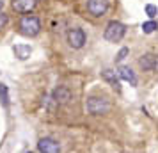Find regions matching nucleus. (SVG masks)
Wrapping results in <instances>:
<instances>
[{"label":"nucleus","instance_id":"7","mask_svg":"<svg viewBox=\"0 0 158 153\" xmlns=\"http://www.w3.org/2000/svg\"><path fill=\"white\" fill-rule=\"evenodd\" d=\"M11 6L16 13H30L36 6V0H13Z\"/></svg>","mask_w":158,"mask_h":153},{"label":"nucleus","instance_id":"5","mask_svg":"<svg viewBox=\"0 0 158 153\" xmlns=\"http://www.w3.org/2000/svg\"><path fill=\"white\" fill-rule=\"evenodd\" d=\"M108 9L107 0H89L87 2V11L93 16H103Z\"/></svg>","mask_w":158,"mask_h":153},{"label":"nucleus","instance_id":"9","mask_svg":"<svg viewBox=\"0 0 158 153\" xmlns=\"http://www.w3.org/2000/svg\"><path fill=\"white\" fill-rule=\"evenodd\" d=\"M101 79L103 80H107L112 87L115 89V91H121V86H119V79H117V75H115V71H112V70H105V71H101Z\"/></svg>","mask_w":158,"mask_h":153},{"label":"nucleus","instance_id":"8","mask_svg":"<svg viewBox=\"0 0 158 153\" xmlns=\"http://www.w3.org/2000/svg\"><path fill=\"white\" fill-rule=\"evenodd\" d=\"M155 62H156V55H153V53H146V55H142L139 59V66L142 68L144 71L155 70Z\"/></svg>","mask_w":158,"mask_h":153},{"label":"nucleus","instance_id":"19","mask_svg":"<svg viewBox=\"0 0 158 153\" xmlns=\"http://www.w3.org/2000/svg\"><path fill=\"white\" fill-rule=\"evenodd\" d=\"M2 7H4V2H2V0H0V11H2Z\"/></svg>","mask_w":158,"mask_h":153},{"label":"nucleus","instance_id":"1","mask_svg":"<svg viewBox=\"0 0 158 153\" xmlns=\"http://www.w3.org/2000/svg\"><path fill=\"white\" fill-rule=\"evenodd\" d=\"M39 30H41V23L36 16L27 15L20 20V32L25 34V36H37Z\"/></svg>","mask_w":158,"mask_h":153},{"label":"nucleus","instance_id":"12","mask_svg":"<svg viewBox=\"0 0 158 153\" xmlns=\"http://www.w3.org/2000/svg\"><path fill=\"white\" fill-rule=\"evenodd\" d=\"M53 100L57 103H68V100H69V89L64 87V86H59L53 91Z\"/></svg>","mask_w":158,"mask_h":153},{"label":"nucleus","instance_id":"14","mask_svg":"<svg viewBox=\"0 0 158 153\" xmlns=\"http://www.w3.org/2000/svg\"><path fill=\"white\" fill-rule=\"evenodd\" d=\"M158 29V23L156 22H146V23H142V30H144V34H151V32H155V30Z\"/></svg>","mask_w":158,"mask_h":153},{"label":"nucleus","instance_id":"11","mask_svg":"<svg viewBox=\"0 0 158 153\" xmlns=\"http://www.w3.org/2000/svg\"><path fill=\"white\" fill-rule=\"evenodd\" d=\"M13 52H15V55L20 59V61H25V59H29V57H30V53H32V48H30L29 45H15Z\"/></svg>","mask_w":158,"mask_h":153},{"label":"nucleus","instance_id":"16","mask_svg":"<svg viewBox=\"0 0 158 153\" xmlns=\"http://www.w3.org/2000/svg\"><path fill=\"white\" fill-rule=\"evenodd\" d=\"M126 55H128V48H121L119 53L115 55V62H121L123 59H126Z\"/></svg>","mask_w":158,"mask_h":153},{"label":"nucleus","instance_id":"4","mask_svg":"<svg viewBox=\"0 0 158 153\" xmlns=\"http://www.w3.org/2000/svg\"><path fill=\"white\" fill-rule=\"evenodd\" d=\"M68 43L71 48H82L85 43V32L82 29H71L68 32Z\"/></svg>","mask_w":158,"mask_h":153},{"label":"nucleus","instance_id":"17","mask_svg":"<svg viewBox=\"0 0 158 153\" xmlns=\"http://www.w3.org/2000/svg\"><path fill=\"white\" fill-rule=\"evenodd\" d=\"M6 23H7V15H4V13L0 11V29H4Z\"/></svg>","mask_w":158,"mask_h":153},{"label":"nucleus","instance_id":"10","mask_svg":"<svg viewBox=\"0 0 158 153\" xmlns=\"http://www.w3.org/2000/svg\"><path fill=\"white\" fill-rule=\"evenodd\" d=\"M117 73H119V77H121L123 80L130 82L131 86H137V77H135V73L131 71L128 66H121V68L117 70Z\"/></svg>","mask_w":158,"mask_h":153},{"label":"nucleus","instance_id":"2","mask_svg":"<svg viewBox=\"0 0 158 153\" xmlns=\"http://www.w3.org/2000/svg\"><path fill=\"white\" fill-rule=\"evenodd\" d=\"M87 110L91 112V114H94V116H101V114H107L108 109H110V103L105 100V98H96V96H93V98H89L87 100Z\"/></svg>","mask_w":158,"mask_h":153},{"label":"nucleus","instance_id":"6","mask_svg":"<svg viewBox=\"0 0 158 153\" xmlns=\"http://www.w3.org/2000/svg\"><path fill=\"white\" fill-rule=\"evenodd\" d=\"M37 150L44 151V153H57L60 150V146H59L57 141H53L52 137H43L37 142Z\"/></svg>","mask_w":158,"mask_h":153},{"label":"nucleus","instance_id":"15","mask_svg":"<svg viewBox=\"0 0 158 153\" xmlns=\"http://www.w3.org/2000/svg\"><path fill=\"white\" fill-rule=\"evenodd\" d=\"M146 15L149 16V18H155V16L158 15V7L153 6V4H148V6H146Z\"/></svg>","mask_w":158,"mask_h":153},{"label":"nucleus","instance_id":"13","mask_svg":"<svg viewBox=\"0 0 158 153\" xmlns=\"http://www.w3.org/2000/svg\"><path fill=\"white\" fill-rule=\"evenodd\" d=\"M0 102L4 107H7L9 105V96H7V86H4V84H0Z\"/></svg>","mask_w":158,"mask_h":153},{"label":"nucleus","instance_id":"18","mask_svg":"<svg viewBox=\"0 0 158 153\" xmlns=\"http://www.w3.org/2000/svg\"><path fill=\"white\" fill-rule=\"evenodd\" d=\"M155 70H158V57H156V62H155Z\"/></svg>","mask_w":158,"mask_h":153},{"label":"nucleus","instance_id":"3","mask_svg":"<svg viewBox=\"0 0 158 153\" xmlns=\"http://www.w3.org/2000/svg\"><path fill=\"white\" fill-rule=\"evenodd\" d=\"M123 36H124V25L119 22H110L105 29V39L110 41V43H117L121 41Z\"/></svg>","mask_w":158,"mask_h":153}]
</instances>
